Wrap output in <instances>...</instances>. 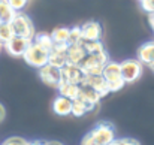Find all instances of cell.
I'll return each instance as SVG.
<instances>
[{"label": "cell", "mask_w": 154, "mask_h": 145, "mask_svg": "<svg viewBox=\"0 0 154 145\" xmlns=\"http://www.w3.org/2000/svg\"><path fill=\"white\" fill-rule=\"evenodd\" d=\"M141 6L145 12L154 14V0H141Z\"/></svg>", "instance_id": "cell-27"}, {"label": "cell", "mask_w": 154, "mask_h": 145, "mask_svg": "<svg viewBox=\"0 0 154 145\" xmlns=\"http://www.w3.org/2000/svg\"><path fill=\"white\" fill-rule=\"evenodd\" d=\"M30 44H32L30 39H26V38H21V36H14L6 44H3V48L12 57H23Z\"/></svg>", "instance_id": "cell-7"}, {"label": "cell", "mask_w": 154, "mask_h": 145, "mask_svg": "<svg viewBox=\"0 0 154 145\" xmlns=\"http://www.w3.org/2000/svg\"><path fill=\"white\" fill-rule=\"evenodd\" d=\"M52 111L58 117H67L72 114V100L69 97L57 96L52 102Z\"/></svg>", "instance_id": "cell-11"}, {"label": "cell", "mask_w": 154, "mask_h": 145, "mask_svg": "<svg viewBox=\"0 0 154 145\" xmlns=\"http://www.w3.org/2000/svg\"><path fill=\"white\" fill-rule=\"evenodd\" d=\"M5 115H6V111H5V108H3V105L0 103V123L3 121V118H5Z\"/></svg>", "instance_id": "cell-29"}, {"label": "cell", "mask_w": 154, "mask_h": 145, "mask_svg": "<svg viewBox=\"0 0 154 145\" xmlns=\"http://www.w3.org/2000/svg\"><path fill=\"white\" fill-rule=\"evenodd\" d=\"M27 145H45V142H39V141H33V142H29Z\"/></svg>", "instance_id": "cell-32"}, {"label": "cell", "mask_w": 154, "mask_h": 145, "mask_svg": "<svg viewBox=\"0 0 154 145\" xmlns=\"http://www.w3.org/2000/svg\"><path fill=\"white\" fill-rule=\"evenodd\" d=\"M102 33V26L97 21H88V23L81 26L82 41H100Z\"/></svg>", "instance_id": "cell-10"}, {"label": "cell", "mask_w": 154, "mask_h": 145, "mask_svg": "<svg viewBox=\"0 0 154 145\" xmlns=\"http://www.w3.org/2000/svg\"><path fill=\"white\" fill-rule=\"evenodd\" d=\"M84 81H85L90 87H93V88L99 93L100 97L108 96V94L111 93L109 88H108V84H106L105 78L102 76V73H100V75H85Z\"/></svg>", "instance_id": "cell-12"}, {"label": "cell", "mask_w": 154, "mask_h": 145, "mask_svg": "<svg viewBox=\"0 0 154 145\" xmlns=\"http://www.w3.org/2000/svg\"><path fill=\"white\" fill-rule=\"evenodd\" d=\"M48 57H50V51H47L45 48L36 45L33 41H32V44L29 45L27 51L23 55V58L26 60V63L30 64V66H33V67H36V69L48 64Z\"/></svg>", "instance_id": "cell-5"}, {"label": "cell", "mask_w": 154, "mask_h": 145, "mask_svg": "<svg viewBox=\"0 0 154 145\" xmlns=\"http://www.w3.org/2000/svg\"><path fill=\"white\" fill-rule=\"evenodd\" d=\"M29 142L23 138H18V136H12V138H8L2 145H27Z\"/></svg>", "instance_id": "cell-26"}, {"label": "cell", "mask_w": 154, "mask_h": 145, "mask_svg": "<svg viewBox=\"0 0 154 145\" xmlns=\"http://www.w3.org/2000/svg\"><path fill=\"white\" fill-rule=\"evenodd\" d=\"M5 2H6V0H0V5H2V3H5Z\"/></svg>", "instance_id": "cell-35"}, {"label": "cell", "mask_w": 154, "mask_h": 145, "mask_svg": "<svg viewBox=\"0 0 154 145\" xmlns=\"http://www.w3.org/2000/svg\"><path fill=\"white\" fill-rule=\"evenodd\" d=\"M94 108H96V105L84 100L82 97H76L75 100H72V114L70 115H73V117H82L87 112L94 111Z\"/></svg>", "instance_id": "cell-13"}, {"label": "cell", "mask_w": 154, "mask_h": 145, "mask_svg": "<svg viewBox=\"0 0 154 145\" xmlns=\"http://www.w3.org/2000/svg\"><path fill=\"white\" fill-rule=\"evenodd\" d=\"M2 49H3V44L0 42V52H2Z\"/></svg>", "instance_id": "cell-34"}, {"label": "cell", "mask_w": 154, "mask_h": 145, "mask_svg": "<svg viewBox=\"0 0 154 145\" xmlns=\"http://www.w3.org/2000/svg\"><path fill=\"white\" fill-rule=\"evenodd\" d=\"M11 27H12L15 36H21V38H26L30 41H33V38L36 35L32 20L23 12H17L14 15V18L11 21Z\"/></svg>", "instance_id": "cell-4"}, {"label": "cell", "mask_w": 154, "mask_h": 145, "mask_svg": "<svg viewBox=\"0 0 154 145\" xmlns=\"http://www.w3.org/2000/svg\"><path fill=\"white\" fill-rule=\"evenodd\" d=\"M45 145H63V144L57 142V141H48V142H45Z\"/></svg>", "instance_id": "cell-31"}, {"label": "cell", "mask_w": 154, "mask_h": 145, "mask_svg": "<svg viewBox=\"0 0 154 145\" xmlns=\"http://www.w3.org/2000/svg\"><path fill=\"white\" fill-rule=\"evenodd\" d=\"M82 42V35H81V27L76 26V27H72L69 29V41L67 44L72 45V44H79Z\"/></svg>", "instance_id": "cell-24"}, {"label": "cell", "mask_w": 154, "mask_h": 145, "mask_svg": "<svg viewBox=\"0 0 154 145\" xmlns=\"http://www.w3.org/2000/svg\"><path fill=\"white\" fill-rule=\"evenodd\" d=\"M17 12L8 5V2L0 5V23H11Z\"/></svg>", "instance_id": "cell-22"}, {"label": "cell", "mask_w": 154, "mask_h": 145, "mask_svg": "<svg viewBox=\"0 0 154 145\" xmlns=\"http://www.w3.org/2000/svg\"><path fill=\"white\" fill-rule=\"evenodd\" d=\"M115 145H141L136 139H129V138H123V139H115Z\"/></svg>", "instance_id": "cell-28"}, {"label": "cell", "mask_w": 154, "mask_h": 145, "mask_svg": "<svg viewBox=\"0 0 154 145\" xmlns=\"http://www.w3.org/2000/svg\"><path fill=\"white\" fill-rule=\"evenodd\" d=\"M148 21H150V26H151V29L154 30V14H150V17H148Z\"/></svg>", "instance_id": "cell-30"}, {"label": "cell", "mask_w": 154, "mask_h": 145, "mask_svg": "<svg viewBox=\"0 0 154 145\" xmlns=\"http://www.w3.org/2000/svg\"><path fill=\"white\" fill-rule=\"evenodd\" d=\"M150 67H151V69H153V70H154V61H153V63H151V64H150Z\"/></svg>", "instance_id": "cell-33"}, {"label": "cell", "mask_w": 154, "mask_h": 145, "mask_svg": "<svg viewBox=\"0 0 154 145\" xmlns=\"http://www.w3.org/2000/svg\"><path fill=\"white\" fill-rule=\"evenodd\" d=\"M108 61L109 60L106 51H102L99 54H87L79 63V67L82 69L84 75H100Z\"/></svg>", "instance_id": "cell-2"}, {"label": "cell", "mask_w": 154, "mask_h": 145, "mask_svg": "<svg viewBox=\"0 0 154 145\" xmlns=\"http://www.w3.org/2000/svg\"><path fill=\"white\" fill-rule=\"evenodd\" d=\"M120 67H121V75H123V79L126 84H130V82H135L141 78L142 75V63L139 60H124L123 63H120Z\"/></svg>", "instance_id": "cell-6"}, {"label": "cell", "mask_w": 154, "mask_h": 145, "mask_svg": "<svg viewBox=\"0 0 154 145\" xmlns=\"http://www.w3.org/2000/svg\"><path fill=\"white\" fill-rule=\"evenodd\" d=\"M87 136L91 139L93 145H108L112 141H115V129L111 123L100 121Z\"/></svg>", "instance_id": "cell-3"}, {"label": "cell", "mask_w": 154, "mask_h": 145, "mask_svg": "<svg viewBox=\"0 0 154 145\" xmlns=\"http://www.w3.org/2000/svg\"><path fill=\"white\" fill-rule=\"evenodd\" d=\"M14 30L11 27V23H0V42L6 44L11 38H14Z\"/></svg>", "instance_id": "cell-23"}, {"label": "cell", "mask_w": 154, "mask_h": 145, "mask_svg": "<svg viewBox=\"0 0 154 145\" xmlns=\"http://www.w3.org/2000/svg\"><path fill=\"white\" fill-rule=\"evenodd\" d=\"M51 38L54 44H67L69 41V29L66 27H57L51 32Z\"/></svg>", "instance_id": "cell-20"}, {"label": "cell", "mask_w": 154, "mask_h": 145, "mask_svg": "<svg viewBox=\"0 0 154 145\" xmlns=\"http://www.w3.org/2000/svg\"><path fill=\"white\" fill-rule=\"evenodd\" d=\"M6 2L15 12H21L29 3V0H6Z\"/></svg>", "instance_id": "cell-25"}, {"label": "cell", "mask_w": 154, "mask_h": 145, "mask_svg": "<svg viewBox=\"0 0 154 145\" xmlns=\"http://www.w3.org/2000/svg\"><path fill=\"white\" fill-rule=\"evenodd\" d=\"M102 76L105 78L106 84H108V88L111 93H115V91H120L126 82L123 79V75H121V67H120V63H115V61H108L103 67Z\"/></svg>", "instance_id": "cell-1"}, {"label": "cell", "mask_w": 154, "mask_h": 145, "mask_svg": "<svg viewBox=\"0 0 154 145\" xmlns=\"http://www.w3.org/2000/svg\"><path fill=\"white\" fill-rule=\"evenodd\" d=\"M33 42L42 48H45L47 51H51L52 45H54V41L51 38V33H36L35 38H33Z\"/></svg>", "instance_id": "cell-19"}, {"label": "cell", "mask_w": 154, "mask_h": 145, "mask_svg": "<svg viewBox=\"0 0 154 145\" xmlns=\"http://www.w3.org/2000/svg\"><path fill=\"white\" fill-rule=\"evenodd\" d=\"M81 44H82L87 54H99V52L105 51L100 41H82Z\"/></svg>", "instance_id": "cell-21"}, {"label": "cell", "mask_w": 154, "mask_h": 145, "mask_svg": "<svg viewBox=\"0 0 154 145\" xmlns=\"http://www.w3.org/2000/svg\"><path fill=\"white\" fill-rule=\"evenodd\" d=\"M138 60L142 64H151L154 61V41L145 42L144 45H141V48L138 49Z\"/></svg>", "instance_id": "cell-15"}, {"label": "cell", "mask_w": 154, "mask_h": 145, "mask_svg": "<svg viewBox=\"0 0 154 145\" xmlns=\"http://www.w3.org/2000/svg\"><path fill=\"white\" fill-rule=\"evenodd\" d=\"M85 75L79 64H72L67 63L61 67V81L63 82H70V84H81L84 81Z\"/></svg>", "instance_id": "cell-9"}, {"label": "cell", "mask_w": 154, "mask_h": 145, "mask_svg": "<svg viewBox=\"0 0 154 145\" xmlns=\"http://www.w3.org/2000/svg\"><path fill=\"white\" fill-rule=\"evenodd\" d=\"M48 63L61 69L64 64H67V57H66V52L63 51H57V49H51L50 51V57H48Z\"/></svg>", "instance_id": "cell-18"}, {"label": "cell", "mask_w": 154, "mask_h": 145, "mask_svg": "<svg viewBox=\"0 0 154 145\" xmlns=\"http://www.w3.org/2000/svg\"><path fill=\"white\" fill-rule=\"evenodd\" d=\"M57 90L61 96L69 97L70 100H75L76 97H79V93H81L79 84H70V82H63V81L60 82Z\"/></svg>", "instance_id": "cell-17"}, {"label": "cell", "mask_w": 154, "mask_h": 145, "mask_svg": "<svg viewBox=\"0 0 154 145\" xmlns=\"http://www.w3.org/2000/svg\"><path fill=\"white\" fill-rule=\"evenodd\" d=\"M39 78L50 87L57 88L61 82V69L52 66V64H45L42 67H39Z\"/></svg>", "instance_id": "cell-8"}, {"label": "cell", "mask_w": 154, "mask_h": 145, "mask_svg": "<svg viewBox=\"0 0 154 145\" xmlns=\"http://www.w3.org/2000/svg\"><path fill=\"white\" fill-rule=\"evenodd\" d=\"M85 55H87V52H85V49H84L81 42H79V44H72V45H69V48L66 51L67 63H72V64H79Z\"/></svg>", "instance_id": "cell-14"}, {"label": "cell", "mask_w": 154, "mask_h": 145, "mask_svg": "<svg viewBox=\"0 0 154 145\" xmlns=\"http://www.w3.org/2000/svg\"><path fill=\"white\" fill-rule=\"evenodd\" d=\"M79 88H81V93H79V97H82L84 100H87V102H90V103H93V105H99V102H100V99L102 97L99 96V93L93 88V87H90L85 81H82L81 84H79Z\"/></svg>", "instance_id": "cell-16"}]
</instances>
